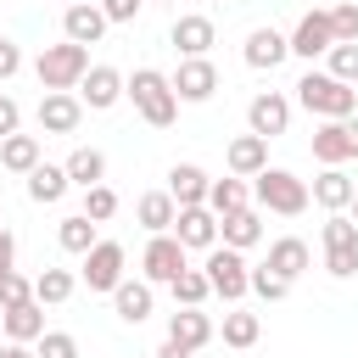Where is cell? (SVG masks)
<instances>
[{"label":"cell","instance_id":"cell-44","mask_svg":"<svg viewBox=\"0 0 358 358\" xmlns=\"http://www.w3.org/2000/svg\"><path fill=\"white\" fill-rule=\"evenodd\" d=\"M17 123H22V106H17L11 95H0V140H6V134H17Z\"/></svg>","mask_w":358,"mask_h":358},{"label":"cell","instance_id":"cell-35","mask_svg":"<svg viewBox=\"0 0 358 358\" xmlns=\"http://www.w3.org/2000/svg\"><path fill=\"white\" fill-rule=\"evenodd\" d=\"M73 285H78V280H73L67 268H45V274L34 280V296H39L45 308H62V302L73 296Z\"/></svg>","mask_w":358,"mask_h":358},{"label":"cell","instance_id":"cell-4","mask_svg":"<svg viewBox=\"0 0 358 358\" xmlns=\"http://www.w3.org/2000/svg\"><path fill=\"white\" fill-rule=\"evenodd\" d=\"M34 73H39V84H45V90H78V84H84V73H90V45H73V39L45 45V50H39V62H34Z\"/></svg>","mask_w":358,"mask_h":358},{"label":"cell","instance_id":"cell-31","mask_svg":"<svg viewBox=\"0 0 358 358\" xmlns=\"http://www.w3.org/2000/svg\"><path fill=\"white\" fill-rule=\"evenodd\" d=\"M62 168H67V179H73V185H84V190L106 179V157H101L95 145H73V157H67Z\"/></svg>","mask_w":358,"mask_h":358},{"label":"cell","instance_id":"cell-8","mask_svg":"<svg viewBox=\"0 0 358 358\" xmlns=\"http://www.w3.org/2000/svg\"><path fill=\"white\" fill-rule=\"evenodd\" d=\"M313 157H319L324 168L352 162V157H358V117H324V123L313 129Z\"/></svg>","mask_w":358,"mask_h":358},{"label":"cell","instance_id":"cell-28","mask_svg":"<svg viewBox=\"0 0 358 358\" xmlns=\"http://www.w3.org/2000/svg\"><path fill=\"white\" fill-rule=\"evenodd\" d=\"M0 168L6 173H34L39 168V134H6L0 140Z\"/></svg>","mask_w":358,"mask_h":358},{"label":"cell","instance_id":"cell-50","mask_svg":"<svg viewBox=\"0 0 358 358\" xmlns=\"http://www.w3.org/2000/svg\"><path fill=\"white\" fill-rule=\"evenodd\" d=\"M67 6H78V0H67Z\"/></svg>","mask_w":358,"mask_h":358},{"label":"cell","instance_id":"cell-19","mask_svg":"<svg viewBox=\"0 0 358 358\" xmlns=\"http://www.w3.org/2000/svg\"><path fill=\"white\" fill-rule=\"evenodd\" d=\"M207 190H213V179H207L196 162H173V168H168V196H173L179 207H207Z\"/></svg>","mask_w":358,"mask_h":358},{"label":"cell","instance_id":"cell-12","mask_svg":"<svg viewBox=\"0 0 358 358\" xmlns=\"http://www.w3.org/2000/svg\"><path fill=\"white\" fill-rule=\"evenodd\" d=\"M218 90V67L207 56H179V73H173V95L179 101H213Z\"/></svg>","mask_w":358,"mask_h":358},{"label":"cell","instance_id":"cell-29","mask_svg":"<svg viewBox=\"0 0 358 358\" xmlns=\"http://www.w3.org/2000/svg\"><path fill=\"white\" fill-rule=\"evenodd\" d=\"M22 179H28V196H34L39 207L62 201V196H67V185H73V179H67V168H56V162H39V168H34V173H22Z\"/></svg>","mask_w":358,"mask_h":358},{"label":"cell","instance_id":"cell-21","mask_svg":"<svg viewBox=\"0 0 358 358\" xmlns=\"http://www.w3.org/2000/svg\"><path fill=\"white\" fill-rule=\"evenodd\" d=\"M168 341H179V347H207L213 341V319L201 313V308H173L168 313Z\"/></svg>","mask_w":358,"mask_h":358},{"label":"cell","instance_id":"cell-41","mask_svg":"<svg viewBox=\"0 0 358 358\" xmlns=\"http://www.w3.org/2000/svg\"><path fill=\"white\" fill-rule=\"evenodd\" d=\"M17 302H34V285H28V280L11 268V274L0 280V313H6V308H17Z\"/></svg>","mask_w":358,"mask_h":358},{"label":"cell","instance_id":"cell-13","mask_svg":"<svg viewBox=\"0 0 358 358\" xmlns=\"http://www.w3.org/2000/svg\"><path fill=\"white\" fill-rule=\"evenodd\" d=\"M123 95H129V78H123L117 67H90L84 84H78V101H84L90 112H106V106H117Z\"/></svg>","mask_w":358,"mask_h":358},{"label":"cell","instance_id":"cell-26","mask_svg":"<svg viewBox=\"0 0 358 358\" xmlns=\"http://www.w3.org/2000/svg\"><path fill=\"white\" fill-rule=\"evenodd\" d=\"M218 235H224V246H235V252L257 246V241H263V218H257V207H241V213L218 218Z\"/></svg>","mask_w":358,"mask_h":358},{"label":"cell","instance_id":"cell-17","mask_svg":"<svg viewBox=\"0 0 358 358\" xmlns=\"http://www.w3.org/2000/svg\"><path fill=\"white\" fill-rule=\"evenodd\" d=\"M62 34H67L73 45H95V39L106 34V11H101L95 0H78V6L62 11Z\"/></svg>","mask_w":358,"mask_h":358},{"label":"cell","instance_id":"cell-48","mask_svg":"<svg viewBox=\"0 0 358 358\" xmlns=\"http://www.w3.org/2000/svg\"><path fill=\"white\" fill-rule=\"evenodd\" d=\"M347 213H352V224H358V190H352V201H347Z\"/></svg>","mask_w":358,"mask_h":358},{"label":"cell","instance_id":"cell-18","mask_svg":"<svg viewBox=\"0 0 358 358\" xmlns=\"http://www.w3.org/2000/svg\"><path fill=\"white\" fill-rule=\"evenodd\" d=\"M224 162H229V173H241V179H257V173L268 168V140L246 129L241 140H229V151H224Z\"/></svg>","mask_w":358,"mask_h":358},{"label":"cell","instance_id":"cell-1","mask_svg":"<svg viewBox=\"0 0 358 358\" xmlns=\"http://www.w3.org/2000/svg\"><path fill=\"white\" fill-rule=\"evenodd\" d=\"M129 101H134V112H140L151 129H168V123L179 117L173 78H168V73H157V67H134V78H129Z\"/></svg>","mask_w":358,"mask_h":358},{"label":"cell","instance_id":"cell-20","mask_svg":"<svg viewBox=\"0 0 358 358\" xmlns=\"http://www.w3.org/2000/svg\"><path fill=\"white\" fill-rule=\"evenodd\" d=\"M291 56V34L280 28H252L246 34V67H280Z\"/></svg>","mask_w":358,"mask_h":358},{"label":"cell","instance_id":"cell-14","mask_svg":"<svg viewBox=\"0 0 358 358\" xmlns=\"http://www.w3.org/2000/svg\"><path fill=\"white\" fill-rule=\"evenodd\" d=\"M173 235L185 241V252H213L218 246V213L213 207H179Z\"/></svg>","mask_w":358,"mask_h":358},{"label":"cell","instance_id":"cell-5","mask_svg":"<svg viewBox=\"0 0 358 358\" xmlns=\"http://www.w3.org/2000/svg\"><path fill=\"white\" fill-rule=\"evenodd\" d=\"M324 268L336 280L358 274V224H352V213H330L324 218Z\"/></svg>","mask_w":358,"mask_h":358},{"label":"cell","instance_id":"cell-49","mask_svg":"<svg viewBox=\"0 0 358 358\" xmlns=\"http://www.w3.org/2000/svg\"><path fill=\"white\" fill-rule=\"evenodd\" d=\"M0 341H6V319H0Z\"/></svg>","mask_w":358,"mask_h":358},{"label":"cell","instance_id":"cell-16","mask_svg":"<svg viewBox=\"0 0 358 358\" xmlns=\"http://www.w3.org/2000/svg\"><path fill=\"white\" fill-rule=\"evenodd\" d=\"M173 50L179 56H207L213 50V39H218V28H213V17H201V11H185V17H173Z\"/></svg>","mask_w":358,"mask_h":358},{"label":"cell","instance_id":"cell-7","mask_svg":"<svg viewBox=\"0 0 358 358\" xmlns=\"http://www.w3.org/2000/svg\"><path fill=\"white\" fill-rule=\"evenodd\" d=\"M140 268H145V280L151 285H173L185 268H190V257H185V241L168 229V235H151L145 241V252H140Z\"/></svg>","mask_w":358,"mask_h":358},{"label":"cell","instance_id":"cell-47","mask_svg":"<svg viewBox=\"0 0 358 358\" xmlns=\"http://www.w3.org/2000/svg\"><path fill=\"white\" fill-rule=\"evenodd\" d=\"M157 358H190V347H179V341H162V347H157Z\"/></svg>","mask_w":358,"mask_h":358},{"label":"cell","instance_id":"cell-37","mask_svg":"<svg viewBox=\"0 0 358 358\" xmlns=\"http://www.w3.org/2000/svg\"><path fill=\"white\" fill-rule=\"evenodd\" d=\"M324 62H330L324 73H336L341 84H358V39H352V45H330V56H324Z\"/></svg>","mask_w":358,"mask_h":358},{"label":"cell","instance_id":"cell-27","mask_svg":"<svg viewBox=\"0 0 358 358\" xmlns=\"http://www.w3.org/2000/svg\"><path fill=\"white\" fill-rule=\"evenodd\" d=\"M313 263V252H308V241H296V235H280V241H268V268L274 274H285V280H296L302 268Z\"/></svg>","mask_w":358,"mask_h":358},{"label":"cell","instance_id":"cell-36","mask_svg":"<svg viewBox=\"0 0 358 358\" xmlns=\"http://www.w3.org/2000/svg\"><path fill=\"white\" fill-rule=\"evenodd\" d=\"M252 291H257L263 302H285V296H291V280H285V274H274V268L263 263V268H252Z\"/></svg>","mask_w":358,"mask_h":358},{"label":"cell","instance_id":"cell-25","mask_svg":"<svg viewBox=\"0 0 358 358\" xmlns=\"http://www.w3.org/2000/svg\"><path fill=\"white\" fill-rule=\"evenodd\" d=\"M134 213H140V224H145L151 235H168L173 218H179V201H173L168 190H145V196L134 201Z\"/></svg>","mask_w":358,"mask_h":358},{"label":"cell","instance_id":"cell-10","mask_svg":"<svg viewBox=\"0 0 358 358\" xmlns=\"http://www.w3.org/2000/svg\"><path fill=\"white\" fill-rule=\"evenodd\" d=\"M330 45H336V22H330V11H302L296 17V28H291V56H330Z\"/></svg>","mask_w":358,"mask_h":358},{"label":"cell","instance_id":"cell-34","mask_svg":"<svg viewBox=\"0 0 358 358\" xmlns=\"http://www.w3.org/2000/svg\"><path fill=\"white\" fill-rule=\"evenodd\" d=\"M168 291H173V302H179V308H201V302L213 296V280H207V268H185Z\"/></svg>","mask_w":358,"mask_h":358},{"label":"cell","instance_id":"cell-43","mask_svg":"<svg viewBox=\"0 0 358 358\" xmlns=\"http://www.w3.org/2000/svg\"><path fill=\"white\" fill-rule=\"evenodd\" d=\"M17 67H22V50H17V39H0V84H6V78H17Z\"/></svg>","mask_w":358,"mask_h":358},{"label":"cell","instance_id":"cell-38","mask_svg":"<svg viewBox=\"0 0 358 358\" xmlns=\"http://www.w3.org/2000/svg\"><path fill=\"white\" fill-rule=\"evenodd\" d=\"M84 213H90L95 224H106V218L117 213V190H112V185H90V190H84Z\"/></svg>","mask_w":358,"mask_h":358},{"label":"cell","instance_id":"cell-33","mask_svg":"<svg viewBox=\"0 0 358 358\" xmlns=\"http://www.w3.org/2000/svg\"><path fill=\"white\" fill-rule=\"evenodd\" d=\"M56 241H62V252H73V257H84L101 235H95V218L90 213H73V218H62V229H56Z\"/></svg>","mask_w":358,"mask_h":358},{"label":"cell","instance_id":"cell-30","mask_svg":"<svg viewBox=\"0 0 358 358\" xmlns=\"http://www.w3.org/2000/svg\"><path fill=\"white\" fill-rule=\"evenodd\" d=\"M207 207H213L218 218H229V213L252 207V190H246V179H241V173H229V179H213V190H207Z\"/></svg>","mask_w":358,"mask_h":358},{"label":"cell","instance_id":"cell-39","mask_svg":"<svg viewBox=\"0 0 358 358\" xmlns=\"http://www.w3.org/2000/svg\"><path fill=\"white\" fill-rule=\"evenodd\" d=\"M34 358H78V341H73L67 330H45V336L34 341Z\"/></svg>","mask_w":358,"mask_h":358},{"label":"cell","instance_id":"cell-23","mask_svg":"<svg viewBox=\"0 0 358 358\" xmlns=\"http://www.w3.org/2000/svg\"><path fill=\"white\" fill-rule=\"evenodd\" d=\"M0 319H6V341H28V347H34V341L45 336V302H39V296H34V302L6 308Z\"/></svg>","mask_w":358,"mask_h":358},{"label":"cell","instance_id":"cell-11","mask_svg":"<svg viewBox=\"0 0 358 358\" xmlns=\"http://www.w3.org/2000/svg\"><path fill=\"white\" fill-rule=\"evenodd\" d=\"M84 123V101L73 90H45L39 95V129L45 134H73Z\"/></svg>","mask_w":358,"mask_h":358},{"label":"cell","instance_id":"cell-22","mask_svg":"<svg viewBox=\"0 0 358 358\" xmlns=\"http://www.w3.org/2000/svg\"><path fill=\"white\" fill-rule=\"evenodd\" d=\"M112 308H117L123 324H145V319H151V280H117Z\"/></svg>","mask_w":358,"mask_h":358},{"label":"cell","instance_id":"cell-2","mask_svg":"<svg viewBox=\"0 0 358 358\" xmlns=\"http://www.w3.org/2000/svg\"><path fill=\"white\" fill-rule=\"evenodd\" d=\"M296 101H302L313 117H352V112H358V84H341L336 73H302Z\"/></svg>","mask_w":358,"mask_h":358},{"label":"cell","instance_id":"cell-24","mask_svg":"<svg viewBox=\"0 0 358 358\" xmlns=\"http://www.w3.org/2000/svg\"><path fill=\"white\" fill-rule=\"evenodd\" d=\"M308 190H313V201H319L324 213H347V201H352V190H358V185H352L341 168H324V173H319Z\"/></svg>","mask_w":358,"mask_h":358},{"label":"cell","instance_id":"cell-42","mask_svg":"<svg viewBox=\"0 0 358 358\" xmlns=\"http://www.w3.org/2000/svg\"><path fill=\"white\" fill-rule=\"evenodd\" d=\"M140 6H145V0H101L106 22H134V17H140Z\"/></svg>","mask_w":358,"mask_h":358},{"label":"cell","instance_id":"cell-45","mask_svg":"<svg viewBox=\"0 0 358 358\" xmlns=\"http://www.w3.org/2000/svg\"><path fill=\"white\" fill-rule=\"evenodd\" d=\"M11 263H17V241H11V229H0V280L11 274Z\"/></svg>","mask_w":358,"mask_h":358},{"label":"cell","instance_id":"cell-40","mask_svg":"<svg viewBox=\"0 0 358 358\" xmlns=\"http://www.w3.org/2000/svg\"><path fill=\"white\" fill-rule=\"evenodd\" d=\"M330 22H336V45H352V39H358V0L330 6Z\"/></svg>","mask_w":358,"mask_h":358},{"label":"cell","instance_id":"cell-32","mask_svg":"<svg viewBox=\"0 0 358 358\" xmlns=\"http://www.w3.org/2000/svg\"><path fill=\"white\" fill-rule=\"evenodd\" d=\"M257 336H263V319L257 313H246V308H229L224 313V347L246 352V347H257Z\"/></svg>","mask_w":358,"mask_h":358},{"label":"cell","instance_id":"cell-15","mask_svg":"<svg viewBox=\"0 0 358 358\" xmlns=\"http://www.w3.org/2000/svg\"><path fill=\"white\" fill-rule=\"evenodd\" d=\"M285 123H291V101H285V95H274V90L252 95V106H246V129H252V134L274 140V134H285Z\"/></svg>","mask_w":358,"mask_h":358},{"label":"cell","instance_id":"cell-9","mask_svg":"<svg viewBox=\"0 0 358 358\" xmlns=\"http://www.w3.org/2000/svg\"><path fill=\"white\" fill-rule=\"evenodd\" d=\"M123 263H129V252H123L117 241H95V246L84 252V285H90V291H117Z\"/></svg>","mask_w":358,"mask_h":358},{"label":"cell","instance_id":"cell-6","mask_svg":"<svg viewBox=\"0 0 358 358\" xmlns=\"http://www.w3.org/2000/svg\"><path fill=\"white\" fill-rule=\"evenodd\" d=\"M201 268H207V280H213V296H224V302H241V296L252 291V263H246L235 246H213Z\"/></svg>","mask_w":358,"mask_h":358},{"label":"cell","instance_id":"cell-46","mask_svg":"<svg viewBox=\"0 0 358 358\" xmlns=\"http://www.w3.org/2000/svg\"><path fill=\"white\" fill-rule=\"evenodd\" d=\"M0 358H34L28 341H0Z\"/></svg>","mask_w":358,"mask_h":358},{"label":"cell","instance_id":"cell-3","mask_svg":"<svg viewBox=\"0 0 358 358\" xmlns=\"http://www.w3.org/2000/svg\"><path fill=\"white\" fill-rule=\"evenodd\" d=\"M252 196H257V207H268V213H280V218H296V213H308V201H313L308 179H296L291 168H263V173L252 179Z\"/></svg>","mask_w":358,"mask_h":358}]
</instances>
